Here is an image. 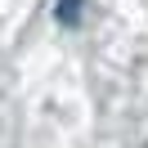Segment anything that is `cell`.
<instances>
[{
    "label": "cell",
    "instance_id": "1",
    "mask_svg": "<svg viewBox=\"0 0 148 148\" xmlns=\"http://www.w3.org/2000/svg\"><path fill=\"white\" fill-rule=\"evenodd\" d=\"M76 5H81V0H63V5H58V18H63V23H76Z\"/></svg>",
    "mask_w": 148,
    "mask_h": 148
}]
</instances>
